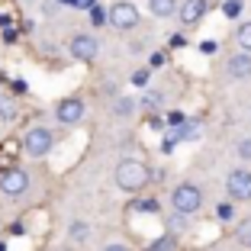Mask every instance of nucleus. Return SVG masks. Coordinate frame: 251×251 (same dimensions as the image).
I'll return each instance as SVG.
<instances>
[{
    "label": "nucleus",
    "mask_w": 251,
    "mask_h": 251,
    "mask_svg": "<svg viewBox=\"0 0 251 251\" xmlns=\"http://www.w3.org/2000/svg\"><path fill=\"white\" fill-rule=\"evenodd\" d=\"M171 45H174V49H184V45H187V39H184V36H180V32H177V36L171 39Z\"/></svg>",
    "instance_id": "28"
},
{
    "label": "nucleus",
    "mask_w": 251,
    "mask_h": 251,
    "mask_svg": "<svg viewBox=\"0 0 251 251\" xmlns=\"http://www.w3.org/2000/svg\"><path fill=\"white\" fill-rule=\"evenodd\" d=\"M103 251H129V248H126V245L123 242H113V245H106V248Z\"/></svg>",
    "instance_id": "30"
},
{
    "label": "nucleus",
    "mask_w": 251,
    "mask_h": 251,
    "mask_svg": "<svg viewBox=\"0 0 251 251\" xmlns=\"http://www.w3.org/2000/svg\"><path fill=\"white\" fill-rule=\"evenodd\" d=\"M132 110H135V103L129 100V97H119L116 106H113V113H116V116H132Z\"/></svg>",
    "instance_id": "14"
},
{
    "label": "nucleus",
    "mask_w": 251,
    "mask_h": 251,
    "mask_svg": "<svg viewBox=\"0 0 251 251\" xmlns=\"http://www.w3.org/2000/svg\"><path fill=\"white\" fill-rule=\"evenodd\" d=\"M52 145H55V135H52V129H45V126H32L29 132L23 135V151L29 158H45L52 151Z\"/></svg>",
    "instance_id": "3"
},
{
    "label": "nucleus",
    "mask_w": 251,
    "mask_h": 251,
    "mask_svg": "<svg viewBox=\"0 0 251 251\" xmlns=\"http://www.w3.org/2000/svg\"><path fill=\"white\" fill-rule=\"evenodd\" d=\"M16 113H20V106H16V100L10 94H0V123H13Z\"/></svg>",
    "instance_id": "11"
},
{
    "label": "nucleus",
    "mask_w": 251,
    "mask_h": 251,
    "mask_svg": "<svg viewBox=\"0 0 251 251\" xmlns=\"http://www.w3.org/2000/svg\"><path fill=\"white\" fill-rule=\"evenodd\" d=\"M171 206L177 209L180 216H193L203 206V193H200L197 184H177L174 193H171Z\"/></svg>",
    "instance_id": "2"
},
{
    "label": "nucleus",
    "mask_w": 251,
    "mask_h": 251,
    "mask_svg": "<svg viewBox=\"0 0 251 251\" xmlns=\"http://www.w3.org/2000/svg\"><path fill=\"white\" fill-rule=\"evenodd\" d=\"M200 49H203V52H206V55H213V52H216V42H213V39H206V42L200 45Z\"/></svg>",
    "instance_id": "27"
},
{
    "label": "nucleus",
    "mask_w": 251,
    "mask_h": 251,
    "mask_svg": "<svg viewBox=\"0 0 251 251\" xmlns=\"http://www.w3.org/2000/svg\"><path fill=\"white\" fill-rule=\"evenodd\" d=\"M180 123H184V113H177V110H174V113H168V126H174V129H177Z\"/></svg>",
    "instance_id": "22"
},
{
    "label": "nucleus",
    "mask_w": 251,
    "mask_h": 251,
    "mask_svg": "<svg viewBox=\"0 0 251 251\" xmlns=\"http://www.w3.org/2000/svg\"><path fill=\"white\" fill-rule=\"evenodd\" d=\"M135 209H148V213H155V209H158V203H155V200H145V203L139 200V203H135Z\"/></svg>",
    "instance_id": "24"
},
{
    "label": "nucleus",
    "mask_w": 251,
    "mask_h": 251,
    "mask_svg": "<svg viewBox=\"0 0 251 251\" xmlns=\"http://www.w3.org/2000/svg\"><path fill=\"white\" fill-rule=\"evenodd\" d=\"M177 142H180L177 135H168V139L161 142V151H164V155H171V151H174V148H177Z\"/></svg>",
    "instance_id": "19"
},
{
    "label": "nucleus",
    "mask_w": 251,
    "mask_h": 251,
    "mask_svg": "<svg viewBox=\"0 0 251 251\" xmlns=\"http://www.w3.org/2000/svg\"><path fill=\"white\" fill-rule=\"evenodd\" d=\"M90 23H94V26H103V23H106V10L94 3V7H90Z\"/></svg>",
    "instance_id": "17"
},
{
    "label": "nucleus",
    "mask_w": 251,
    "mask_h": 251,
    "mask_svg": "<svg viewBox=\"0 0 251 251\" xmlns=\"http://www.w3.org/2000/svg\"><path fill=\"white\" fill-rule=\"evenodd\" d=\"M87 235H90V229L84 226V222H71V238H77V242H81V238H87Z\"/></svg>",
    "instance_id": "18"
},
{
    "label": "nucleus",
    "mask_w": 251,
    "mask_h": 251,
    "mask_svg": "<svg viewBox=\"0 0 251 251\" xmlns=\"http://www.w3.org/2000/svg\"><path fill=\"white\" fill-rule=\"evenodd\" d=\"M238 155L251 161V139H242V142H238Z\"/></svg>",
    "instance_id": "21"
},
{
    "label": "nucleus",
    "mask_w": 251,
    "mask_h": 251,
    "mask_svg": "<svg viewBox=\"0 0 251 251\" xmlns=\"http://www.w3.org/2000/svg\"><path fill=\"white\" fill-rule=\"evenodd\" d=\"M58 3H68V7H74V0H58Z\"/></svg>",
    "instance_id": "31"
},
{
    "label": "nucleus",
    "mask_w": 251,
    "mask_h": 251,
    "mask_svg": "<svg viewBox=\"0 0 251 251\" xmlns=\"http://www.w3.org/2000/svg\"><path fill=\"white\" fill-rule=\"evenodd\" d=\"M229 77H235V81H242V77H251V52H238L229 58Z\"/></svg>",
    "instance_id": "10"
},
{
    "label": "nucleus",
    "mask_w": 251,
    "mask_h": 251,
    "mask_svg": "<svg viewBox=\"0 0 251 251\" xmlns=\"http://www.w3.org/2000/svg\"><path fill=\"white\" fill-rule=\"evenodd\" d=\"M148 7H151V13H155V16L168 20V16L177 13V0H148Z\"/></svg>",
    "instance_id": "12"
},
{
    "label": "nucleus",
    "mask_w": 251,
    "mask_h": 251,
    "mask_svg": "<svg viewBox=\"0 0 251 251\" xmlns=\"http://www.w3.org/2000/svg\"><path fill=\"white\" fill-rule=\"evenodd\" d=\"M235 238H238V242H245V245H251V219H245L242 226H238Z\"/></svg>",
    "instance_id": "16"
},
{
    "label": "nucleus",
    "mask_w": 251,
    "mask_h": 251,
    "mask_svg": "<svg viewBox=\"0 0 251 251\" xmlns=\"http://www.w3.org/2000/svg\"><path fill=\"white\" fill-rule=\"evenodd\" d=\"M177 16H180L184 26H197V23L206 16V0H184L180 10H177Z\"/></svg>",
    "instance_id": "9"
},
{
    "label": "nucleus",
    "mask_w": 251,
    "mask_h": 251,
    "mask_svg": "<svg viewBox=\"0 0 251 251\" xmlns=\"http://www.w3.org/2000/svg\"><path fill=\"white\" fill-rule=\"evenodd\" d=\"M148 180H151L148 168L142 161H135V158H123V161L116 164V187H119V190H126V193L145 190Z\"/></svg>",
    "instance_id": "1"
},
{
    "label": "nucleus",
    "mask_w": 251,
    "mask_h": 251,
    "mask_svg": "<svg viewBox=\"0 0 251 251\" xmlns=\"http://www.w3.org/2000/svg\"><path fill=\"white\" fill-rule=\"evenodd\" d=\"M106 23L116 26V29H135V26H139V7L129 3V0H116V3L106 10Z\"/></svg>",
    "instance_id": "4"
},
{
    "label": "nucleus",
    "mask_w": 251,
    "mask_h": 251,
    "mask_svg": "<svg viewBox=\"0 0 251 251\" xmlns=\"http://www.w3.org/2000/svg\"><path fill=\"white\" fill-rule=\"evenodd\" d=\"M226 190H229V197L238 200V203L251 200V171L235 168V171L229 174V180H226Z\"/></svg>",
    "instance_id": "6"
},
{
    "label": "nucleus",
    "mask_w": 251,
    "mask_h": 251,
    "mask_svg": "<svg viewBox=\"0 0 251 251\" xmlns=\"http://www.w3.org/2000/svg\"><path fill=\"white\" fill-rule=\"evenodd\" d=\"M235 42H238L242 52H251V23H242L235 29Z\"/></svg>",
    "instance_id": "13"
},
{
    "label": "nucleus",
    "mask_w": 251,
    "mask_h": 251,
    "mask_svg": "<svg viewBox=\"0 0 251 251\" xmlns=\"http://www.w3.org/2000/svg\"><path fill=\"white\" fill-rule=\"evenodd\" d=\"M216 216H219V219H229V216H232V206H229V203H222V206L216 209Z\"/></svg>",
    "instance_id": "25"
},
{
    "label": "nucleus",
    "mask_w": 251,
    "mask_h": 251,
    "mask_svg": "<svg viewBox=\"0 0 251 251\" xmlns=\"http://www.w3.org/2000/svg\"><path fill=\"white\" fill-rule=\"evenodd\" d=\"M226 13H229V16H238V0H229V3H226Z\"/></svg>",
    "instance_id": "26"
},
{
    "label": "nucleus",
    "mask_w": 251,
    "mask_h": 251,
    "mask_svg": "<svg viewBox=\"0 0 251 251\" xmlns=\"http://www.w3.org/2000/svg\"><path fill=\"white\" fill-rule=\"evenodd\" d=\"M174 248H177V238L174 235H161L155 245H151V251H174Z\"/></svg>",
    "instance_id": "15"
},
{
    "label": "nucleus",
    "mask_w": 251,
    "mask_h": 251,
    "mask_svg": "<svg viewBox=\"0 0 251 251\" xmlns=\"http://www.w3.org/2000/svg\"><path fill=\"white\" fill-rule=\"evenodd\" d=\"M97 0H74V7H81V10H90Z\"/></svg>",
    "instance_id": "29"
},
{
    "label": "nucleus",
    "mask_w": 251,
    "mask_h": 251,
    "mask_svg": "<svg viewBox=\"0 0 251 251\" xmlns=\"http://www.w3.org/2000/svg\"><path fill=\"white\" fill-rule=\"evenodd\" d=\"M26 3H29V0H26Z\"/></svg>",
    "instance_id": "32"
},
{
    "label": "nucleus",
    "mask_w": 251,
    "mask_h": 251,
    "mask_svg": "<svg viewBox=\"0 0 251 251\" xmlns=\"http://www.w3.org/2000/svg\"><path fill=\"white\" fill-rule=\"evenodd\" d=\"M161 103V97H158V90H148V97H145V106H158Z\"/></svg>",
    "instance_id": "23"
},
{
    "label": "nucleus",
    "mask_w": 251,
    "mask_h": 251,
    "mask_svg": "<svg viewBox=\"0 0 251 251\" xmlns=\"http://www.w3.org/2000/svg\"><path fill=\"white\" fill-rule=\"evenodd\" d=\"M29 190V174L23 168H3V174H0V193L3 197H23V193Z\"/></svg>",
    "instance_id": "5"
},
{
    "label": "nucleus",
    "mask_w": 251,
    "mask_h": 251,
    "mask_svg": "<svg viewBox=\"0 0 251 251\" xmlns=\"http://www.w3.org/2000/svg\"><path fill=\"white\" fill-rule=\"evenodd\" d=\"M55 119H58L61 126H74L84 119V100H77V97H65L58 106H55Z\"/></svg>",
    "instance_id": "8"
},
{
    "label": "nucleus",
    "mask_w": 251,
    "mask_h": 251,
    "mask_svg": "<svg viewBox=\"0 0 251 251\" xmlns=\"http://www.w3.org/2000/svg\"><path fill=\"white\" fill-rule=\"evenodd\" d=\"M68 52H71L77 61H94L97 52H100V42H97L94 36H87V32H77V36L68 42Z\"/></svg>",
    "instance_id": "7"
},
{
    "label": "nucleus",
    "mask_w": 251,
    "mask_h": 251,
    "mask_svg": "<svg viewBox=\"0 0 251 251\" xmlns=\"http://www.w3.org/2000/svg\"><path fill=\"white\" fill-rule=\"evenodd\" d=\"M132 84H135V87H145V84H148V71H145V68L132 74Z\"/></svg>",
    "instance_id": "20"
}]
</instances>
